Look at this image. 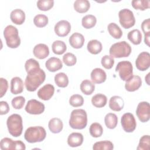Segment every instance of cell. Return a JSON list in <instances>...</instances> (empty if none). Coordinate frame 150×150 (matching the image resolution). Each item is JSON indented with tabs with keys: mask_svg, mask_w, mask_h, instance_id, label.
Wrapping results in <instances>:
<instances>
[{
	"mask_svg": "<svg viewBox=\"0 0 150 150\" xmlns=\"http://www.w3.org/2000/svg\"><path fill=\"white\" fill-rule=\"evenodd\" d=\"M141 28H142V30L144 35L150 33V19H149V18H148V19L144 20L142 22Z\"/></svg>",
	"mask_w": 150,
	"mask_h": 150,
	"instance_id": "cell-48",
	"label": "cell"
},
{
	"mask_svg": "<svg viewBox=\"0 0 150 150\" xmlns=\"http://www.w3.org/2000/svg\"><path fill=\"white\" fill-rule=\"evenodd\" d=\"M115 71L119 73V76L121 80L127 81L133 76L132 65L129 61L120 62L115 67Z\"/></svg>",
	"mask_w": 150,
	"mask_h": 150,
	"instance_id": "cell-7",
	"label": "cell"
},
{
	"mask_svg": "<svg viewBox=\"0 0 150 150\" xmlns=\"http://www.w3.org/2000/svg\"><path fill=\"white\" fill-rule=\"evenodd\" d=\"M6 125L9 134L14 137H19L23 131V123L22 117L18 114H13L8 117Z\"/></svg>",
	"mask_w": 150,
	"mask_h": 150,
	"instance_id": "cell-4",
	"label": "cell"
},
{
	"mask_svg": "<svg viewBox=\"0 0 150 150\" xmlns=\"http://www.w3.org/2000/svg\"><path fill=\"white\" fill-rule=\"evenodd\" d=\"M89 132L93 137L98 138L102 135L103 132V128L100 124L94 122L90 126Z\"/></svg>",
	"mask_w": 150,
	"mask_h": 150,
	"instance_id": "cell-36",
	"label": "cell"
},
{
	"mask_svg": "<svg viewBox=\"0 0 150 150\" xmlns=\"http://www.w3.org/2000/svg\"><path fill=\"white\" fill-rule=\"evenodd\" d=\"M74 8L79 13H83L88 11L90 4L87 0H76L74 2Z\"/></svg>",
	"mask_w": 150,
	"mask_h": 150,
	"instance_id": "cell-26",
	"label": "cell"
},
{
	"mask_svg": "<svg viewBox=\"0 0 150 150\" xmlns=\"http://www.w3.org/2000/svg\"><path fill=\"white\" fill-rule=\"evenodd\" d=\"M54 93V87L51 84H46L38 91V96L41 100L47 101L50 100Z\"/></svg>",
	"mask_w": 150,
	"mask_h": 150,
	"instance_id": "cell-14",
	"label": "cell"
},
{
	"mask_svg": "<svg viewBox=\"0 0 150 150\" xmlns=\"http://www.w3.org/2000/svg\"><path fill=\"white\" fill-rule=\"evenodd\" d=\"M23 90V82L19 77H14L11 81V92L13 94L21 93Z\"/></svg>",
	"mask_w": 150,
	"mask_h": 150,
	"instance_id": "cell-22",
	"label": "cell"
},
{
	"mask_svg": "<svg viewBox=\"0 0 150 150\" xmlns=\"http://www.w3.org/2000/svg\"><path fill=\"white\" fill-rule=\"evenodd\" d=\"M142 84L141 77L137 75H133L132 77L126 81L125 88L127 91L132 92L139 88Z\"/></svg>",
	"mask_w": 150,
	"mask_h": 150,
	"instance_id": "cell-15",
	"label": "cell"
},
{
	"mask_svg": "<svg viewBox=\"0 0 150 150\" xmlns=\"http://www.w3.org/2000/svg\"><path fill=\"white\" fill-rule=\"evenodd\" d=\"M93 149L94 150H112L114 149V145L110 141H101L94 144Z\"/></svg>",
	"mask_w": 150,
	"mask_h": 150,
	"instance_id": "cell-35",
	"label": "cell"
},
{
	"mask_svg": "<svg viewBox=\"0 0 150 150\" xmlns=\"http://www.w3.org/2000/svg\"><path fill=\"white\" fill-rule=\"evenodd\" d=\"M131 51L129 43L125 41H121L113 44L110 48L109 53L113 58H121L129 56Z\"/></svg>",
	"mask_w": 150,
	"mask_h": 150,
	"instance_id": "cell-5",
	"label": "cell"
},
{
	"mask_svg": "<svg viewBox=\"0 0 150 150\" xmlns=\"http://www.w3.org/2000/svg\"><path fill=\"white\" fill-rule=\"evenodd\" d=\"M69 41L70 46L73 48L80 49L84 45V38L82 34L75 32L70 36Z\"/></svg>",
	"mask_w": 150,
	"mask_h": 150,
	"instance_id": "cell-19",
	"label": "cell"
},
{
	"mask_svg": "<svg viewBox=\"0 0 150 150\" xmlns=\"http://www.w3.org/2000/svg\"><path fill=\"white\" fill-rule=\"evenodd\" d=\"M33 53L36 58L39 59H44L49 56V49L46 45L39 43L34 47Z\"/></svg>",
	"mask_w": 150,
	"mask_h": 150,
	"instance_id": "cell-16",
	"label": "cell"
},
{
	"mask_svg": "<svg viewBox=\"0 0 150 150\" xmlns=\"http://www.w3.org/2000/svg\"><path fill=\"white\" fill-rule=\"evenodd\" d=\"M70 104L74 107L82 106L84 103V98L80 94H73L69 99Z\"/></svg>",
	"mask_w": 150,
	"mask_h": 150,
	"instance_id": "cell-42",
	"label": "cell"
},
{
	"mask_svg": "<svg viewBox=\"0 0 150 150\" xmlns=\"http://www.w3.org/2000/svg\"><path fill=\"white\" fill-rule=\"evenodd\" d=\"M80 90L85 95H90L95 90V85L92 81L86 79L81 83Z\"/></svg>",
	"mask_w": 150,
	"mask_h": 150,
	"instance_id": "cell-28",
	"label": "cell"
},
{
	"mask_svg": "<svg viewBox=\"0 0 150 150\" xmlns=\"http://www.w3.org/2000/svg\"><path fill=\"white\" fill-rule=\"evenodd\" d=\"M39 67L40 65L39 62L34 59H29L27 60L25 64V68L26 72L31 69Z\"/></svg>",
	"mask_w": 150,
	"mask_h": 150,
	"instance_id": "cell-46",
	"label": "cell"
},
{
	"mask_svg": "<svg viewBox=\"0 0 150 150\" xmlns=\"http://www.w3.org/2000/svg\"><path fill=\"white\" fill-rule=\"evenodd\" d=\"M144 42L145 43L149 46V37H150V33H148V34H145L144 35Z\"/></svg>",
	"mask_w": 150,
	"mask_h": 150,
	"instance_id": "cell-51",
	"label": "cell"
},
{
	"mask_svg": "<svg viewBox=\"0 0 150 150\" xmlns=\"http://www.w3.org/2000/svg\"><path fill=\"white\" fill-rule=\"evenodd\" d=\"M119 21L121 25L125 29H129L135 23V19L132 11L127 8L120 10L118 12Z\"/></svg>",
	"mask_w": 150,
	"mask_h": 150,
	"instance_id": "cell-8",
	"label": "cell"
},
{
	"mask_svg": "<svg viewBox=\"0 0 150 150\" xmlns=\"http://www.w3.org/2000/svg\"><path fill=\"white\" fill-rule=\"evenodd\" d=\"M124 101L122 97L114 96L110 98L109 101V107L114 111H120L124 108Z\"/></svg>",
	"mask_w": 150,
	"mask_h": 150,
	"instance_id": "cell-21",
	"label": "cell"
},
{
	"mask_svg": "<svg viewBox=\"0 0 150 150\" xmlns=\"http://www.w3.org/2000/svg\"><path fill=\"white\" fill-rule=\"evenodd\" d=\"M83 142V135L79 132H72L67 138V144L71 147H77Z\"/></svg>",
	"mask_w": 150,
	"mask_h": 150,
	"instance_id": "cell-20",
	"label": "cell"
},
{
	"mask_svg": "<svg viewBox=\"0 0 150 150\" xmlns=\"http://www.w3.org/2000/svg\"><path fill=\"white\" fill-rule=\"evenodd\" d=\"M150 145V138L149 135H143L139 139L137 150H149Z\"/></svg>",
	"mask_w": 150,
	"mask_h": 150,
	"instance_id": "cell-40",
	"label": "cell"
},
{
	"mask_svg": "<svg viewBox=\"0 0 150 150\" xmlns=\"http://www.w3.org/2000/svg\"><path fill=\"white\" fill-rule=\"evenodd\" d=\"M45 66L47 70L49 71L55 72L62 68L63 64L60 59L52 57L46 62Z\"/></svg>",
	"mask_w": 150,
	"mask_h": 150,
	"instance_id": "cell-18",
	"label": "cell"
},
{
	"mask_svg": "<svg viewBox=\"0 0 150 150\" xmlns=\"http://www.w3.org/2000/svg\"><path fill=\"white\" fill-rule=\"evenodd\" d=\"M63 62L66 66H72L76 63L77 58L74 54L69 52L63 56Z\"/></svg>",
	"mask_w": 150,
	"mask_h": 150,
	"instance_id": "cell-43",
	"label": "cell"
},
{
	"mask_svg": "<svg viewBox=\"0 0 150 150\" xmlns=\"http://www.w3.org/2000/svg\"><path fill=\"white\" fill-rule=\"evenodd\" d=\"M10 18L15 24L22 25L25 20V13L21 9H15L11 12Z\"/></svg>",
	"mask_w": 150,
	"mask_h": 150,
	"instance_id": "cell-23",
	"label": "cell"
},
{
	"mask_svg": "<svg viewBox=\"0 0 150 150\" xmlns=\"http://www.w3.org/2000/svg\"><path fill=\"white\" fill-rule=\"evenodd\" d=\"M48 127L49 130L54 134H58L62 131L63 124L62 121L59 118H53L49 121Z\"/></svg>",
	"mask_w": 150,
	"mask_h": 150,
	"instance_id": "cell-24",
	"label": "cell"
},
{
	"mask_svg": "<svg viewBox=\"0 0 150 150\" xmlns=\"http://www.w3.org/2000/svg\"><path fill=\"white\" fill-rule=\"evenodd\" d=\"M87 124V115L84 110L75 109L73 110L69 119V125L73 129H84Z\"/></svg>",
	"mask_w": 150,
	"mask_h": 150,
	"instance_id": "cell-2",
	"label": "cell"
},
{
	"mask_svg": "<svg viewBox=\"0 0 150 150\" xmlns=\"http://www.w3.org/2000/svg\"><path fill=\"white\" fill-rule=\"evenodd\" d=\"M33 23L38 28L46 26L48 23V18L43 14H38L33 18Z\"/></svg>",
	"mask_w": 150,
	"mask_h": 150,
	"instance_id": "cell-38",
	"label": "cell"
},
{
	"mask_svg": "<svg viewBox=\"0 0 150 150\" xmlns=\"http://www.w3.org/2000/svg\"><path fill=\"white\" fill-rule=\"evenodd\" d=\"M1 82V91H0V97H2L7 91L8 88V81L2 77L0 78Z\"/></svg>",
	"mask_w": 150,
	"mask_h": 150,
	"instance_id": "cell-47",
	"label": "cell"
},
{
	"mask_svg": "<svg viewBox=\"0 0 150 150\" xmlns=\"http://www.w3.org/2000/svg\"><path fill=\"white\" fill-rule=\"evenodd\" d=\"M106 79V73L101 68H95L91 73V79L93 83L101 84L104 83Z\"/></svg>",
	"mask_w": 150,
	"mask_h": 150,
	"instance_id": "cell-17",
	"label": "cell"
},
{
	"mask_svg": "<svg viewBox=\"0 0 150 150\" xmlns=\"http://www.w3.org/2000/svg\"><path fill=\"white\" fill-rule=\"evenodd\" d=\"M54 82L59 87H66L69 84V79L67 76L63 72L56 74L54 76Z\"/></svg>",
	"mask_w": 150,
	"mask_h": 150,
	"instance_id": "cell-33",
	"label": "cell"
},
{
	"mask_svg": "<svg viewBox=\"0 0 150 150\" xmlns=\"http://www.w3.org/2000/svg\"><path fill=\"white\" fill-rule=\"evenodd\" d=\"M149 74H150V73H148V74H147V75H146V76L145 77V81H146V83L148 84V85H149Z\"/></svg>",
	"mask_w": 150,
	"mask_h": 150,
	"instance_id": "cell-52",
	"label": "cell"
},
{
	"mask_svg": "<svg viewBox=\"0 0 150 150\" xmlns=\"http://www.w3.org/2000/svg\"><path fill=\"white\" fill-rule=\"evenodd\" d=\"M104 122L106 127L109 129H114L118 123V117L114 113H108L104 118Z\"/></svg>",
	"mask_w": 150,
	"mask_h": 150,
	"instance_id": "cell-32",
	"label": "cell"
},
{
	"mask_svg": "<svg viewBox=\"0 0 150 150\" xmlns=\"http://www.w3.org/2000/svg\"><path fill=\"white\" fill-rule=\"evenodd\" d=\"M15 141H13L9 138H4L1 139L0 142V148L2 150L15 149Z\"/></svg>",
	"mask_w": 150,
	"mask_h": 150,
	"instance_id": "cell-39",
	"label": "cell"
},
{
	"mask_svg": "<svg viewBox=\"0 0 150 150\" xmlns=\"http://www.w3.org/2000/svg\"><path fill=\"white\" fill-rule=\"evenodd\" d=\"M121 124L123 129L127 132H133L137 126L135 117L130 112H126L122 115L121 118Z\"/></svg>",
	"mask_w": 150,
	"mask_h": 150,
	"instance_id": "cell-9",
	"label": "cell"
},
{
	"mask_svg": "<svg viewBox=\"0 0 150 150\" xmlns=\"http://www.w3.org/2000/svg\"><path fill=\"white\" fill-rule=\"evenodd\" d=\"M107 102V97L101 93L97 94L92 97L91 103L92 104L97 108H101L104 107Z\"/></svg>",
	"mask_w": 150,
	"mask_h": 150,
	"instance_id": "cell-27",
	"label": "cell"
},
{
	"mask_svg": "<svg viewBox=\"0 0 150 150\" xmlns=\"http://www.w3.org/2000/svg\"><path fill=\"white\" fill-rule=\"evenodd\" d=\"M54 5L53 0H39L37 2V7L40 11H46L50 9Z\"/></svg>",
	"mask_w": 150,
	"mask_h": 150,
	"instance_id": "cell-41",
	"label": "cell"
},
{
	"mask_svg": "<svg viewBox=\"0 0 150 150\" xmlns=\"http://www.w3.org/2000/svg\"><path fill=\"white\" fill-rule=\"evenodd\" d=\"M45 105L35 99L29 100L25 107V111L30 114L38 115L43 113L45 111Z\"/></svg>",
	"mask_w": 150,
	"mask_h": 150,
	"instance_id": "cell-11",
	"label": "cell"
},
{
	"mask_svg": "<svg viewBox=\"0 0 150 150\" xmlns=\"http://www.w3.org/2000/svg\"><path fill=\"white\" fill-rule=\"evenodd\" d=\"M27 74L25 84L26 90L30 92L36 91L46 79V74L40 67L29 70Z\"/></svg>",
	"mask_w": 150,
	"mask_h": 150,
	"instance_id": "cell-1",
	"label": "cell"
},
{
	"mask_svg": "<svg viewBox=\"0 0 150 150\" xmlns=\"http://www.w3.org/2000/svg\"><path fill=\"white\" fill-rule=\"evenodd\" d=\"M102 66L106 69H111L114 64V59L112 57L108 55L104 56L101 60Z\"/></svg>",
	"mask_w": 150,
	"mask_h": 150,
	"instance_id": "cell-44",
	"label": "cell"
},
{
	"mask_svg": "<svg viewBox=\"0 0 150 150\" xmlns=\"http://www.w3.org/2000/svg\"><path fill=\"white\" fill-rule=\"evenodd\" d=\"M26 149V146L25 144L22 142L21 141L18 140L15 141V149H23L25 150Z\"/></svg>",
	"mask_w": 150,
	"mask_h": 150,
	"instance_id": "cell-50",
	"label": "cell"
},
{
	"mask_svg": "<svg viewBox=\"0 0 150 150\" xmlns=\"http://www.w3.org/2000/svg\"><path fill=\"white\" fill-rule=\"evenodd\" d=\"M9 111V107L6 101H1L0 102V114L4 115Z\"/></svg>",
	"mask_w": 150,
	"mask_h": 150,
	"instance_id": "cell-49",
	"label": "cell"
},
{
	"mask_svg": "<svg viewBox=\"0 0 150 150\" xmlns=\"http://www.w3.org/2000/svg\"><path fill=\"white\" fill-rule=\"evenodd\" d=\"M107 29L110 35L114 39H120L122 35V31L115 23L112 22L108 25Z\"/></svg>",
	"mask_w": 150,
	"mask_h": 150,
	"instance_id": "cell-29",
	"label": "cell"
},
{
	"mask_svg": "<svg viewBox=\"0 0 150 150\" xmlns=\"http://www.w3.org/2000/svg\"><path fill=\"white\" fill-rule=\"evenodd\" d=\"M131 4L134 9L141 11L146 10L150 6V1L147 0H134L131 2Z\"/></svg>",
	"mask_w": 150,
	"mask_h": 150,
	"instance_id": "cell-37",
	"label": "cell"
},
{
	"mask_svg": "<svg viewBox=\"0 0 150 150\" xmlns=\"http://www.w3.org/2000/svg\"><path fill=\"white\" fill-rule=\"evenodd\" d=\"M4 36L6 45L10 48H16L21 44V39L19 36L18 30L16 27L9 25L6 26L4 30Z\"/></svg>",
	"mask_w": 150,
	"mask_h": 150,
	"instance_id": "cell-6",
	"label": "cell"
},
{
	"mask_svg": "<svg viewBox=\"0 0 150 150\" xmlns=\"http://www.w3.org/2000/svg\"><path fill=\"white\" fill-rule=\"evenodd\" d=\"M136 114L142 122H146L150 118V105L148 102H140L136 110Z\"/></svg>",
	"mask_w": 150,
	"mask_h": 150,
	"instance_id": "cell-10",
	"label": "cell"
},
{
	"mask_svg": "<svg viewBox=\"0 0 150 150\" xmlns=\"http://www.w3.org/2000/svg\"><path fill=\"white\" fill-rule=\"evenodd\" d=\"M52 49L53 52L56 54H62L67 50L66 43L62 40H55L52 45Z\"/></svg>",
	"mask_w": 150,
	"mask_h": 150,
	"instance_id": "cell-31",
	"label": "cell"
},
{
	"mask_svg": "<svg viewBox=\"0 0 150 150\" xmlns=\"http://www.w3.org/2000/svg\"><path fill=\"white\" fill-rule=\"evenodd\" d=\"M87 48L90 53L97 54L101 52L103 49V46L101 43L100 41L96 39H93L88 42Z\"/></svg>",
	"mask_w": 150,
	"mask_h": 150,
	"instance_id": "cell-25",
	"label": "cell"
},
{
	"mask_svg": "<svg viewBox=\"0 0 150 150\" xmlns=\"http://www.w3.org/2000/svg\"><path fill=\"white\" fill-rule=\"evenodd\" d=\"M54 32L60 37L67 36L71 30L70 23L66 20H61L59 21L54 26Z\"/></svg>",
	"mask_w": 150,
	"mask_h": 150,
	"instance_id": "cell-13",
	"label": "cell"
},
{
	"mask_svg": "<svg viewBox=\"0 0 150 150\" xmlns=\"http://www.w3.org/2000/svg\"><path fill=\"white\" fill-rule=\"evenodd\" d=\"M97 22V19L93 15H87L83 17L81 20L82 26L86 29H91L93 28Z\"/></svg>",
	"mask_w": 150,
	"mask_h": 150,
	"instance_id": "cell-34",
	"label": "cell"
},
{
	"mask_svg": "<svg viewBox=\"0 0 150 150\" xmlns=\"http://www.w3.org/2000/svg\"><path fill=\"white\" fill-rule=\"evenodd\" d=\"M25 103V98L23 96H18L12 100L11 104L12 107L17 110L21 109Z\"/></svg>",
	"mask_w": 150,
	"mask_h": 150,
	"instance_id": "cell-45",
	"label": "cell"
},
{
	"mask_svg": "<svg viewBox=\"0 0 150 150\" xmlns=\"http://www.w3.org/2000/svg\"><path fill=\"white\" fill-rule=\"evenodd\" d=\"M46 136V130L40 126L30 127L26 129L24 134L25 140L29 143L42 142L45 139Z\"/></svg>",
	"mask_w": 150,
	"mask_h": 150,
	"instance_id": "cell-3",
	"label": "cell"
},
{
	"mask_svg": "<svg viewBox=\"0 0 150 150\" xmlns=\"http://www.w3.org/2000/svg\"><path fill=\"white\" fill-rule=\"evenodd\" d=\"M135 65L137 69L140 71L146 70L150 66V54L147 52L139 53L136 59Z\"/></svg>",
	"mask_w": 150,
	"mask_h": 150,
	"instance_id": "cell-12",
	"label": "cell"
},
{
	"mask_svg": "<svg viewBox=\"0 0 150 150\" xmlns=\"http://www.w3.org/2000/svg\"><path fill=\"white\" fill-rule=\"evenodd\" d=\"M128 40L134 45H137L142 41V34L138 29H133L129 31L127 35Z\"/></svg>",
	"mask_w": 150,
	"mask_h": 150,
	"instance_id": "cell-30",
	"label": "cell"
}]
</instances>
